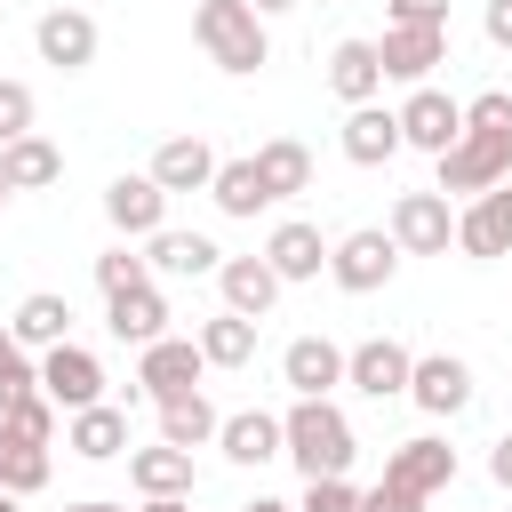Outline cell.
<instances>
[{"mask_svg":"<svg viewBox=\"0 0 512 512\" xmlns=\"http://www.w3.org/2000/svg\"><path fill=\"white\" fill-rule=\"evenodd\" d=\"M280 456H288L304 480H344L352 456H360L352 416H344L336 400H296V408L280 416Z\"/></svg>","mask_w":512,"mask_h":512,"instance_id":"1","label":"cell"},{"mask_svg":"<svg viewBox=\"0 0 512 512\" xmlns=\"http://www.w3.org/2000/svg\"><path fill=\"white\" fill-rule=\"evenodd\" d=\"M192 40L208 48L216 72H240V80L272 64V32L248 0H192Z\"/></svg>","mask_w":512,"mask_h":512,"instance_id":"2","label":"cell"},{"mask_svg":"<svg viewBox=\"0 0 512 512\" xmlns=\"http://www.w3.org/2000/svg\"><path fill=\"white\" fill-rule=\"evenodd\" d=\"M496 184H512V128H464L440 152L432 192H496Z\"/></svg>","mask_w":512,"mask_h":512,"instance_id":"3","label":"cell"},{"mask_svg":"<svg viewBox=\"0 0 512 512\" xmlns=\"http://www.w3.org/2000/svg\"><path fill=\"white\" fill-rule=\"evenodd\" d=\"M392 272H400V248H392V232H376V224H360V232H344V240L328 248V280H336L344 296H376Z\"/></svg>","mask_w":512,"mask_h":512,"instance_id":"4","label":"cell"},{"mask_svg":"<svg viewBox=\"0 0 512 512\" xmlns=\"http://www.w3.org/2000/svg\"><path fill=\"white\" fill-rule=\"evenodd\" d=\"M384 232H392V248H400V256H448V248H456V216H448V192H400Z\"/></svg>","mask_w":512,"mask_h":512,"instance_id":"5","label":"cell"},{"mask_svg":"<svg viewBox=\"0 0 512 512\" xmlns=\"http://www.w3.org/2000/svg\"><path fill=\"white\" fill-rule=\"evenodd\" d=\"M200 376H208V360H200V344L192 336H160V344H144L136 352V392L160 408V400H184V392H200Z\"/></svg>","mask_w":512,"mask_h":512,"instance_id":"6","label":"cell"},{"mask_svg":"<svg viewBox=\"0 0 512 512\" xmlns=\"http://www.w3.org/2000/svg\"><path fill=\"white\" fill-rule=\"evenodd\" d=\"M448 480H456V448H448L440 432H416V440H400V448L384 456V488H400V496H416V504H432Z\"/></svg>","mask_w":512,"mask_h":512,"instance_id":"7","label":"cell"},{"mask_svg":"<svg viewBox=\"0 0 512 512\" xmlns=\"http://www.w3.org/2000/svg\"><path fill=\"white\" fill-rule=\"evenodd\" d=\"M40 392L56 400V416H80L104 400V360L88 344H56V352H40Z\"/></svg>","mask_w":512,"mask_h":512,"instance_id":"8","label":"cell"},{"mask_svg":"<svg viewBox=\"0 0 512 512\" xmlns=\"http://www.w3.org/2000/svg\"><path fill=\"white\" fill-rule=\"evenodd\" d=\"M392 120H400V144H416V152H432V160L464 136V104H456L448 88H432V80H424V88H408V104H400Z\"/></svg>","mask_w":512,"mask_h":512,"instance_id":"9","label":"cell"},{"mask_svg":"<svg viewBox=\"0 0 512 512\" xmlns=\"http://www.w3.org/2000/svg\"><path fill=\"white\" fill-rule=\"evenodd\" d=\"M408 400H416L424 416H464V408H472V360H456V352H416Z\"/></svg>","mask_w":512,"mask_h":512,"instance_id":"10","label":"cell"},{"mask_svg":"<svg viewBox=\"0 0 512 512\" xmlns=\"http://www.w3.org/2000/svg\"><path fill=\"white\" fill-rule=\"evenodd\" d=\"M96 16L88 8H48L40 24H32V48H40V64H56V72H88L96 64Z\"/></svg>","mask_w":512,"mask_h":512,"instance_id":"11","label":"cell"},{"mask_svg":"<svg viewBox=\"0 0 512 512\" xmlns=\"http://www.w3.org/2000/svg\"><path fill=\"white\" fill-rule=\"evenodd\" d=\"M408 368H416V352L392 344V336H368V344L344 352V384L368 392V400H400V392H408Z\"/></svg>","mask_w":512,"mask_h":512,"instance_id":"12","label":"cell"},{"mask_svg":"<svg viewBox=\"0 0 512 512\" xmlns=\"http://www.w3.org/2000/svg\"><path fill=\"white\" fill-rule=\"evenodd\" d=\"M376 64H384V80L424 88V80H432V64H448V32H424V24H384Z\"/></svg>","mask_w":512,"mask_h":512,"instance_id":"13","label":"cell"},{"mask_svg":"<svg viewBox=\"0 0 512 512\" xmlns=\"http://www.w3.org/2000/svg\"><path fill=\"white\" fill-rule=\"evenodd\" d=\"M104 216H112L120 240H152V232H168V192L152 176H112L104 184Z\"/></svg>","mask_w":512,"mask_h":512,"instance_id":"14","label":"cell"},{"mask_svg":"<svg viewBox=\"0 0 512 512\" xmlns=\"http://www.w3.org/2000/svg\"><path fill=\"white\" fill-rule=\"evenodd\" d=\"M280 384H288L296 400H328V392L344 384V344H328V336H296V344L280 352Z\"/></svg>","mask_w":512,"mask_h":512,"instance_id":"15","label":"cell"},{"mask_svg":"<svg viewBox=\"0 0 512 512\" xmlns=\"http://www.w3.org/2000/svg\"><path fill=\"white\" fill-rule=\"evenodd\" d=\"M456 248L464 256H512V184H496V192H472V208L456 216Z\"/></svg>","mask_w":512,"mask_h":512,"instance_id":"16","label":"cell"},{"mask_svg":"<svg viewBox=\"0 0 512 512\" xmlns=\"http://www.w3.org/2000/svg\"><path fill=\"white\" fill-rule=\"evenodd\" d=\"M264 264L280 272V288H288V280H320V272H328V240H320V224L280 216L272 240H264Z\"/></svg>","mask_w":512,"mask_h":512,"instance_id":"17","label":"cell"},{"mask_svg":"<svg viewBox=\"0 0 512 512\" xmlns=\"http://www.w3.org/2000/svg\"><path fill=\"white\" fill-rule=\"evenodd\" d=\"M0 328H8V336H16V344H24L32 360H40V352L72 344V304H64L56 288H32V296H24V304H16V312H8Z\"/></svg>","mask_w":512,"mask_h":512,"instance_id":"18","label":"cell"},{"mask_svg":"<svg viewBox=\"0 0 512 512\" xmlns=\"http://www.w3.org/2000/svg\"><path fill=\"white\" fill-rule=\"evenodd\" d=\"M216 288H224V312H240V320H264L280 304V272L264 256H224L216 264Z\"/></svg>","mask_w":512,"mask_h":512,"instance_id":"19","label":"cell"},{"mask_svg":"<svg viewBox=\"0 0 512 512\" xmlns=\"http://www.w3.org/2000/svg\"><path fill=\"white\" fill-rule=\"evenodd\" d=\"M160 192H208V176H216V144L208 136H168L160 152H152V168H144Z\"/></svg>","mask_w":512,"mask_h":512,"instance_id":"20","label":"cell"},{"mask_svg":"<svg viewBox=\"0 0 512 512\" xmlns=\"http://www.w3.org/2000/svg\"><path fill=\"white\" fill-rule=\"evenodd\" d=\"M224 248L208 232H152L144 240V272H176V280H216Z\"/></svg>","mask_w":512,"mask_h":512,"instance_id":"21","label":"cell"},{"mask_svg":"<svg viewBox=\"0 0 512 512\" xmlns=\"http://www.w3.org/2000/svg\"><path fill=\"white\" fill-rule=\"evenodd\" d=\"M104 320H112V336H120V344H136V352H144V344H160V336H168V296H160L152 280H144V288H120V296H104Z\"/></svg>","mask_w":512,"mask_h":512,"instance_id":"22","label":"cell"},{"mask_svg":"<svg viewBox=\"0 0 512 512\" xmlns=\"http://www.w3.org/2000/svg\"><path fill=\"white\" fill-rule=\"evenodd\" d=\"M64 448H72L80 464H112V456H128V416H120L112 400H96V408L64 416Z\"/></svg>","mask_w":512,"mask_h":512,"instance_id":"23","label":"cell"},{"mask_svg":"<svg viewBox=\"0 0 512 512\" xmlns=\"http://www.w3.org/2000/svg\"><path fill=\"white\" fill-rule=\"evenodd\" d=\"M128 488L152 504V496H192V456L152 440V448H128Z\"/></svg>","mask_w":512,"mask_h":512,"instance_id":"24","label":"cell"},{"mask_svg":"<svg viewBox=\"0 0 512 512\" xmlns=\"http://www.w3.org/2000/svg\"><path fill=\"white\" fill-rule=\"evenodd\" d=\"M328 88L344 96V112H352V104H376V88H384L376 40H336V48H328Z\"/></svg>","mask_w":512,"mask_h":512,"instance_id":"25","label":"cell"},{"mask_svg":"<svg viewBox=\"0 0 512 512\" xmlns=\"http://www.w3.org/2000/svg\"><path fill=\"white\" fill-rule=\"evenodd\" d=\"M392 152H400V120L384 104H352L344 112V160L352 168H384Z\"/></svg>","mask_w":512,"mask_h":512,"instance_id":"26","label":"cell"},{"mask_svg":"<svg viewBox=\"0 0 512 512\" xmlns=\"http://www.w3.org/2000/svg\"><path fill=\"white\" fill-rule=\"evenodd\" d=\"M216 448H224L240 472H256V464H272V456H280V416L240 408V416H224V424H216Z\"/></svg>","mask_w":512,"mask_h":512,"instance_id":"27","label":"cell"},{"mask_svg":"<svg viewBox=\"0 0 512 512\" xmlns=\"http://www.w3.org/2000/svg\"><path fill=\"white\" fill-rule=\"evenodd\" d=\"M48 472H56V456H48L40 440H24V432H8V424H0V496H16V504H24V496H40V488H48Z\"/></svg>","mask_w":512,"mask_h":512,"instance_id":"28","label":"cell"},{"mask_svg":"<svg viewBox=\"0 0 512 512\" xmlns=\"http://www.w3.org/2000/svg\"><path fill=\"white\" fill-rule=\"evenodd\" d=\"M248 160H256V176H264V192H272V200L312 192V152H304L296 136H272V144H256Z\"/></svg>","mask_w":512,"mask_h":512,"instance_id":"29","label":"cell"},{"mask_svg":"<svg viewBox=\"0 0 512 512\" xmlns=\"http://www.w3.org/2000/svg\"><path fill=\"white\" fill-rule=\"evenodd\" d=\"M256 328H264V320L216 312V320H200V328H192V344H200V360H208V368H248V360H256Z\"/></svg>","mask_w":512,"mask_h":512,"instance_id":"30","label":"cell"},{"mask_svg":"<svg viewBox=\"0 0 512 512\" xmlns=\"http://www.w3.org/2000/svg\"><path fill=\"white\" fill-rule=\"evenodd\" d=\"M56 176H64V152H56L40 128L0 152V184H8V192H40V184H56Z\"/></svg>","mask_w":512,"mask_h":512,"instance_id":"31","label":"cell"},{"mask_svg":"<svg viewBox=\"0 0 512 512\" xmlns=\"http://www.w3.org/2000/svg\"><path fill=\"white\" fill-rule=\"evenodd\" d=\"M216 424H224V416L208 408V392L160 400V440H168V448H184V456H192V448H208V440H216Z\"/></svg>","mask_w":512,"mask_h":512,"instance_id":"32","label":"cell"},{"mask_svg":"<svg viewBox=\"0 0 512 512\" xmlns=\"http://www.w3.org/2000/svg\"><path fill=\"white\" fill-rule=\"evenodd\" d=\"M208 200H216L224 216H256V208H272V192H264L256 160H216V176H208Z\"/></svg>","mask_w":512,"mask_h":512,"instance_id":"33","label":"cell"},{"mask_svg":"<svg viewBox=\"0 0 512 512\" xmlns=\"http://www.w3.org/2000/svg\"><path fill=\"white\" fill-rule=\"evenodd\" d=\"M0 424H8V432H24V440H40V448H48V440H56V400H48V392H40V384H32V392H16V400H0Z\"/></svg>","mask_w":512,"mask_h":512,"instance_id":"34","label":"cell"},{"mask_svg":"<svg viewBox=\"0 0 512 512\" xmlns=\"http://www.w3.org/2000/svg\"><path fill=\"white\" fill-rule=\"evenodd\" d=\"M296 512H368V488H352V480H304Z\"/></svg>","mask_w":512,"mask_h":512,"instance_id":"35","label":"cell"},{"mask_svg":"<svg viewBox=\"0 0 512 512\" xmlns=\"http://www.w3.org/2000/svg\"><path fill=\"white\" fill-rule=\"evenodd\" d=\"M144 280H152V272H144V256H136V248H104V256H96V288H104V296L144 288Z\"/></svg>","mask_w":512,"mask_h":512,"instance_id":"36","label":"cell"},{"mask_svg":"<svg viewBox=\"0 0 512 512\" xmlns=\"http://www.w3.org/2000/svg\"><path fill=\"white\" fill-rule=\"evenodd\" d=\"M32 112H40L32 88H24V80H0V152H8L16 136H32Z\"/></svg>","mask_w":512,"mask_h":512,"instance_id":"37","label":"cell"},{"mask_svg":"<svg viewBox=\"0 0 512 512\" xmlns=\"http://www.w3.org/2000/svg\"><path fill=\"white\" fill-rule=\"evenodd\" d=\"M32 384H40V360L0 328V400H16V392H32Z\"/></svg>","mask_w":512,"mask_h":512,"instance_id":"38","label":"cell"},{"mask_svg":"<svg viewBox=\"0 0 512 512\" xmlns=\"http://www.w3.org/2000/svg\"><path fill=\"white\" fill-rule=\"evenodd\" d=\"M464 128H512V96H504V88H480V96L464 104Z\"/></svg>","mask_w":512,"mask_h":512,"instance_id":"39","label":"cell"},{"mask_svg":"<svg viewBox=\"0 0 512 512\" xmlns=\"http://www.w3.org/2000/svg\"><path fill=\"white\" fill-rule=\"evenodd\" d=\"M392 24H424V32H448V0H384Z\"/></svg>","mask_w":512,"mask_h":512,"instance_id":"40","label":"cell"},{"mask_svg":"<svg viewBox=\"0 0 512 512\" xmlns=\"http://www.w3.org/2000/svg\"><path fill=\"white\" fill-rule=\"evenodd\" d=\"M480 32H488L496 48H512V0H488V8H480Z\"/></svg>","mask_w":512,"mask_h":512,"instance_id":"41","label":"cell"},{"mask_svg":"<svg viewBox=\"0 0 512 512\" xmlns=\"http://www.w3.org/2000/svg\"><path fill=\"white\" fill-rule=\"evenodd\" d=\"M488 480H496V488H512V432L488 448Z\"/></svg>","mask_w":512,"mask_h":512,"instance_id":"42","label":"cell"},{"mask_svg":"<svg viewBox=\"0 0 512 512\" xmlns=\"http://www.w3.org/2000/svg\"><path fill=\"white\" fill-rule=\"evenodd\" d=\"M144 512H192V496H152Z\"/></svg>","mask_w":512,"mask_h":512,"instance_id":"43","label":"cell"},{"mask_svg":"<svg viewBox=\"0 0 512 512\" xmlns=\"http://www.w3.org/2000/svg\"><path fill=\"white\" fill-rule=\"evenodd\" d=\"M248 8H256V16H288L296 0H248Z\"/></svg>","mask_w":512,"mask_h":512,"instance_id":"44","label":"cell"},{"mask_svg":"<svg viewBox=\"0 0 512 512\" xmlns=\"http://www.w3.org/2000/svg\"><path fill=\"white\" fill-rule=\"evenodd\" d=\"M64 512H128V504H104V496H88V504H64Z\"/></svg>","mask_w":512,"mask_h":512,"instance_id":"45","label":"cell"},{"mask_svg":"<svg viewBox=\"0 0 512 512\" xmlns=\"http://www.w3.org/2000/svg\"><path fill=\"white\" fill-rule=\"evenodd\" d=\"M240 512H296V504H280V496H256V504H240Z\"/></svg>","mask_w":512,"mask_h":512,"instance_id":"46","label":"cell"},{"mask_svg":"<svg viewBox=\"0 0 512 512\" xmlns=\"http://www.w3.org/2000/svg\"><path fill=\"white\" fill-rule=\"evenodd\" d=\"M0 512H24V504H16V496H0Z\"/></svg>","mask_w":512,"mask_h":512,"instance_id":"47","label":"cell"},{"mask_svg":"<svg viewBox=\"0 0 512 512\" xmlns=\"http://www.w3.org/2000/svg\"><path fill=\"white\" fill-rule=\"evenodd\" d=\"M0 208H8V184H0Z\"/></svg>","mask_w":512,"mask_h":512,"instance_id":"48","label":"cell"}]
</instances>
